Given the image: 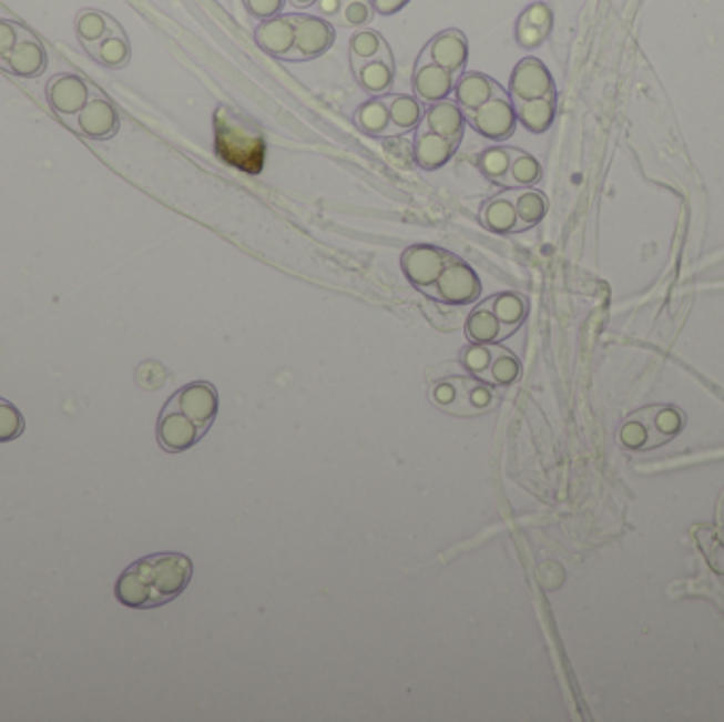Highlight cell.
Instances as JSON below:
<instances>
[{"label":"cell","instance_id":"8d00e7d4","mask_svg":"<svg viewBox=\"0 0 724 722\" xmlns=\"http://www.w3.org/2000/svg\"><path fill=\"white\" fill-rule=\"evenodd\" d=\"M384 151H386V155L392 157L400 167H411V165H416V149H414V142L407 139L405 134L392 136V139H384Z\"/></svg>","mask_w":724,"mask_h":722},{"label":"cell","instance_id":"277c9868","mask_svg":"<svg viewBox=\"0 0 724 722\" xmlns=\"http://www.w3.org/2000/svg\"><path fill=\"white\" fill-rule=\"evenodd\" d=\"M432 400L439 409L460 418H475L490 414L498 405L496 386L472 375H453L441 379L432 388Z\"/></svg>","mask_w":724,"mask_h":722},{"label":"cell","instance_id":"83f0119b","mask_svg":"<svg viewBox=\"0 0 724 722\" xmlns=\"http://www.w3.org/2000/svg\"><path fill=\"white\" fill-rule=\"evenodd\" d=\"M517 153H519V149L498 144V146L481 151V155L477 157V165L488 181L507 191V189H511V165H513Z\"/></svg>","mask_w":724,"mask_h":722},{"label":"cell","instance_id":"8992f818","mask_svg":"<svg viewBox=\"0 0 724 722\" xmlns=\"http://www.w3.org/2000/svg\"><path fill=\"white\" fill-rule=\"evenodd\" d=\"M456 258L453 253L430 246V244H414L400 255V270L405 278L414 284L426 297H430L437 279L441 278L445 267Z\"/></svg>","mask_w":724,"mask_h":722},{"label":"cell","instance_id":"4fadbf2b","mask_svg":"<svg viewBox=\"0 0 724 722\" xmlns=\"http://www.w3.org/2000/svg\"><path fill=\"white\" fill-rule=\"evenodd\" d=\"M509 95L511 100H540L558 98V90L551 72L538 58H523L511 72Z\"/></svg>","mask_w":724,"mask_h":722},{"label":"cell","instance_id":"1f68e13d","mask_svg":"<svg viewBox=\"0 0 724 722\" xmlns=\"http://www.w3.org/2000/svg\"><path fill=\"white\" fill-rule=\"evenodd\" d=\"M115 20L102 11H95V9H83L79 16H77V22H74V28H77V37L81 41V45L85 49L94 47L95 43H100L115 26Z\"/></svg>","mask_w":724,"mask_h":722},{"label":"cell","instance_id":"ba28073f","mask_svg":"<svg viewBox=\"0 0 724 722\" xmlns=\"http://www.w3.org/2000/svg\"><path fill=\"white\" fill-rule=\"evenodd\" d=\"M481 279L477 272L465 263L460 256H456L437 279L430 299L445 303V305H470L481 297Z\"/></svg>","mask_w":724,"mask_h":722},{"label":"cell","instance_id":"5bb4252c","mask_svg":"<svg viewBox=\"0 0 724 722\" xmlns=\"http://www.w3.org/2000/svg\"><path fill=\"white\" fill-rule=\"evenodd\" d=\"M2 70L18 79H39L48 70V51L37 34L20 28V39L11 49Z\"/></svg>","mask_w":724,"mask_h":722},{"label":"cell","instance_id":"e575fe53","mask_svg":"<svg viewBox=\"0 0 724 722\" xmlns=\"http://www.w3.org/2000/svg\"><path fill=\"white\" fill-rule=\"evenodd\" d=\"M26 433V419L11 400L0 396V443L18 441Z\"/></svg>","mask_w":724,"mask_h":722},{"label":"cell","instance_id":"5b68a950","mask_svg":"<svg viewBox=\"0 0 724 722\" xmlns=\"http://www.w3.org/2000/svg\"><path fill=\"white\" fill-rule=\"evenodd\" d=\"M682 428V414L661 405L644 407L635 411L621 428V443L630 449H654L659 445L672 441Z\"/></svg>","mask_w":724,"mask_h":722},{"label":"cell","instance_id":"e0dca14e","mask_svg":"<svg viewBox=\"0 0 724 722\" xmlns=\"http://www.w3.org/2000/svg\"><path fill=\"white\" fill-rule=\"evenodd\" d=\"M421 125H426L430 132H435V134H439L443 139L462 142L468 123L460 104L445 98L441 102H435V104L426 106Z\"/></svg>","mask_w":724,"mask_h":722},{"label":"cell","instance_id":"ffe728a7","mask_svg":"<svg viewBox=\"0 0 724 722\" xmlns=\"http://www.w3.org/2000/svg\"><path fill=\"white\" fill-rule=\"evenodd\" d=\"M411 85L421 102L435 104L449 98V93L453 92L456 77L437 64H420L414 69Z\"/></svg>","mask_w":724,"mask_h":722},{"label":"cell","instance_id":"9a60e30c","mask_svg":"<svg viewBox=\"0 0 724 722\" xmlns=\"http://www.w3.org/2000/svg\"><path fill=\"white\" fill-rule=\"evenodd\" d=\"M255 41L267 55L288 62L290 53L295 51V43H297V26H295L293 13H288V16L281 13L272 20L258 23L257 30H255Z\"/></svg>","mask_w":724,"mask_h":722},{"label":"cell","instance_id":"f35d334b","mask_svg":"<svg viewBox=\"0 0 724 722\" xmlns=\"http://www.w3.org/2000/svg\"><path fill=\"white\" fill-rule=\"evenodd\" d=\"M20 28H22V23L13 22V20H0V69L4 67L11 49L20 39Z\"/></svg>","mask_w":724,"mask_h":722},{"label":"cell","instance_id":"52a82bcc","mask_svg":"<svg viewBox=\"0 0 724 722\" xmlns=\"http://www.w3.org/2000/svg\"><path fill=\"white\" fill-rule=\"evenodd\" d=\"M67 125L85 139L111 140L121 128V116L111 98L92 85L88 104Z\"/></svg>","mask_w":724,"mask_h":722},{"label":"cell","instance_id":"6da1fadb","mask_svg":"<svg viewBox=\"0 0 724 722\" xmlns=\"http://www.w3.org/2000/svg\"><path fill=\"white\" fill-rule=\"evenodd\" d=\"M191 579L193 561L187 556L176 551L153 553L136 559L121 572L115 582V598L125 608L151 610L170 604L185 593Z\"/></svg>","mask_w":724,"mask_h":722},{"label":"cell","instance_id":"2e32d148","mask_svg":"<svg viewBox=\"0 0 724 722\" xmlns=\"http://www.w3.org/2000/svg\"><path fill=\"white\" fill-rule=\"evenodd\" d=\"M453 93L456 102L465 113L477 111L481 104L490 102L493 98H509V92L483 72H462L456 79Z\"/></svg>","mask_w":724,"mask_h":722},{"label":"cell","instance_id":"cb8c5ba5","mask_svg":"<svg viewBox=\"0 0 724 722\" xmlns=\"http://www.w3.org/2000/svg\"><path fill=\"white\" fill-rule=\"evenodd\" d=\"M354 123L369 136L374 139H392V136H400L397 128L390 121V113L388 106L384 102V98H371L367 102H363L356 113H354Z\"/></svg>","mask_w":724,"mask_h":722},{"label":"cell","instance_id":"d4e9b609","mask_svg":"<svg viewBox=\"0 0 724 722\" xmlns=\"http://www.w3.org/2000/svg\"><path fill=\"white\" fill-rule=\"evenodd\" d=\"M388 113H390V121L397 128L398 134H409L414 130H418L424 121V104H421L418 95L411 93H388L381 95Z\"/></svg>","mask_w":724,"mask_h":722},{"label":"cell","instance_id":"484cf974","mask_svg":"<svg viewBox=\"0 0 724 722\" xmlns=\"http://www.w3.org/2000/svg\"><path fill=\"white\" fill-rule=\"evenodd\" d=\"M509 195L513 200L514 212H517V232H526L537 227L544 218L549 202L547 197L537 191L534 186H521V189H509Z\"/></svg>","mask_w":724,"mask_h":722},{"label":"cell","instance_id":"7c38bea8","mask_svg":"<svg viewBox=\"0 0 724 722\" xmlns=\"http://www.w3.org/2000/svg\"><path fill=\"white\" fill-rule=\"evenodd\" d=\"M92 83H88L81 74L60 72L49 79L45 98L51 111L69 123L90 100Z\"/></svg>","mask_w":724,"mask_h":722},{"label":"cell","instance_id":"7402d4cb","mask_svg":"<svg viewBox=\"0 0 724 722\" xmlns=\"http://www.w3.org/2000/svg\"><path fill=\"white\" fill-rule=\"evenodd\" d=\"M467 337L470 344H502L507 337L500 318L493 314L488 299L479 303L467 318Z\"/></svg>","mask_w":724,"mask_h":722},{"label":"cell","instance_id":"ac0fdd59","mask_svg":"<svg viewBox=\"0 0 724 722\" xmlns=\"http://www.w3.org/2000/svg\"><path fill=\"white\" fill-rule=\"evenodd\" d=\"M414 149H416V165H420L426 172H435L453 160L456 151L460 149V142L443 139L430 132L426 125H420L414 140Z\"/></svg>","mask_w":724,"mask_h":722},{"label":"cell","instance_id":"f546056e","mask_svg":"<svg viewBox=\"0 0 724 722\" xmlns=\"http://www.w3.org/2000/svg\"><path fill=\"white\" fill-rule=\"evenodd\" d=\"M354 77L365 92L374 98H381V95L392 93L395 64L386 62V60H371V62L363 64L360 69L354 70Z\"/></svg>","mask_w":724,"mask_h":722},{"label":"cell","instance_id":"d590c367","mask_svg":"<svg viewBox=\"0 0 724 722\" xmlns=\"http://www.w3.org/2000/svg\"><path fill=\"white\" fill-rule=\"evenodd\" d=\"M375 9L371 0H350L344 9L337 26L341 28H365L367 23L374 22Z\"/></svg>","mask_w":724,"mask_h":722},{"label":"cell","instance_id":"4dcf8cb0","mask_svg":"<svg viewBox=\"0 0 724 722\" xmlns=\"http://www.w3.org/2000/svg\"><path fill=\"white\" fill-rule=\"evenodd\" d=\"M493 314L500 318V323L504 326L507 337L514 335L521 325L526 323L528 316V302L523 295L519 293H498L488 297Z\"/></svg>","mask_w":724,"mask_h":722},{"label":"cell","instance_id":"8fae6325","mask_svg":"<svg viewBox=\"0 0 724 722\" xmlns=\"http://www.w3.org/2000/svg\"><path fill=\"white\" fill-rule=\"evenodd\" d=\"M467 123L483 139L502 142L514 134L517 128V113H514L511 95L509 98H493L490 102L481 104L477 111L465 113Z\"/></svg>","mask_w":724,"mask_h":722},{"label":"cell","instance_id":"9c48e42d","mask_svg":"<svg viewBox=\"0 0 724 722\" xmlns=\"http://www.w3.org/2000/svg\"><path fill=\"white\" fill-rule=\"evenodd\" d=\"M468 62L467 34L458 28H449L432 37L418 55L416 67L420 64H437L451 72L456 79L465 72Z\"/></svg>","mask_w":724,"mask_h":722},{"label":"cell","instance_id":"44dd1931","mask_svg":"<svg viewBox=\"0 0 724 722\" xmlns=\"http://www.w3.org/2000/svg\"><path fill=\"white\" fill-rule=\"evenodd\" d=\"M371 60H386L395 64L392 49L386 39L371 28H358L350 37V67L351 72L360 69Z\"/></svg>","mask_w":724,"mask_h":722},{"label":"cell","instance_id":"30bf717a","mask_svg":"<svg viewBox=\"0 0 724 722\" xmlns=\"http://www.w3.org/2000/svg\"><path fill=\"white\" fill-rule=\"evenodd\" d=\"M297 26V43L288 62H312L327 53L335 45V26L320 16L293 13Z\"/></svg>","mask_w":724,"mask_h":722},{"label":"cell","instance_id":"603a6c76","mask_svg":"<svg viewBox=\"0 0 724 722\" xmlns=\"http://www.w3.org/2000/svg\"><path fill=\"white\" fill-rule=\"evenodd\" d=\"M517 113V121L532 134H544L558 113V98H540V100H511Z\"/></svg>","mask_w":724,"mask_h":722},{"label":"cell","instance_id":"b9f144b4","mask_svg":"<svg viewBox=\"0 0 724 722\" xmlns=\"http://www.w3.org/2000/svg\"><path fill=\"white\" fill-rule=\"evenodd\" d=\"M295 9H309L316 4V0H288Z\"/></svg>","mask_w":724,"mask_h":722},{"label":"cell","instance_id":"7a4b0ae2","mask_svg":"<svg viewBox=\"0 0 724 722\" xmlns=\"http://www.w3.org/2000/svg\"><path fill=\"white\" fill-rule=\"evenodd\" d=\"M218 414L211 382H191L167 398L157 419V441L167 454H183L202 441Z\"/></svg>","mask_w":724,"mask_h":722},{"label":"cell","instance_id":"d6a6232c","mask_svg":"<svg viewBox=\"0 0 724 722\" xmlns=\"http://www.w3.org/2000/svg\"><path fill=\"white\" fill-rule=\"evenodd\" d=\"M521 375V363L511 349L493 344V360H491L488 384L491 386H511Z\"/></svg>","mask_w":724,"mask_h":722},{"label":"cell","instance_id":"836d02e7","mask_svg":"<svg viewBox=\"0 0 724 722\" xmlns=\"http://www.w3.org/2000/svg\"><path fill=\"white\" fill-rule=\"evenodd\" d=\"M542 179V165L534 155L519 149L511 165V189L537 186Z\"/></svg>","mask_w":724,"mask_h":722},{"label":"cell","instance_id":"3957f363","mask_svg":"<svg viewBox=\"0 0 724 722\" xmlns=\"http://www.w3.org/2000/svg\"><path fill=\"white\" fill-rule=\"evenodd\" d=\"M214 151L227 165L248 176H257L265 167L267 146L261 130L225 104L214 111Z\"/></svg>","mask_w":724,"mask_h":722},{"label":"cell","instance_id":"f1b7e54d","mask_svg":"<svg viewBox=\"0 0 724 722\" xmlns=\"http://www.w3.org/2000/svg\"><path fill=\"white\" fill-rule=\"evenodd\" d=\"M481 223L486 225V230L500 233V235L517 232V212H514V204L511 195H509V189L483 204Z\"/></svg>","mask_w":724,"mask_h":722},{"label":"cell","instance_id":"d6986e66","mask_svg":"<svg viewBox=\"0 0 724 722\" xmlns=\"http://www.w3.org/2000/svg\"><path fill=\"white\" fill-rule=\"evenodd\" d=\"M553 28V13L544 2L526 7L514 23V39L523 49H537L547 41Z\"/></svg>","mask_w":724,"mask_h":722},{"label":"cell","instance_id":"60d3db41","mask_svg":"<svg viewBox=\"0 0 724 722\" xmlns=\"http://www.w3.org/2000/svg\"><path fill=\"white\" fill-rule=\"evenodd\" d=\"M411 0H371L375 13L379 16H395L398 11H402Z\"/></svg>","mask_w":724,"mask_h":722},{"label":"cell","instance_id":"74e56055","mask_svg":"<svg viewBox=\"0 0 724 722\" xmlns=\"http://www.w3.org/2000/svg\"><path fill=\"white\" fill-rule=\"evenodd\" d=\"M284 2L286 0H244L246 11L258 22H265V20H272V18L281 16Z\"/></svg>","mask_w":724,"mask_h":722},{"label":"cell","instance_id":"4316f807","mask_svg":"<svg viewBox=\"0 0 724 722\" xmlns=\"http://www.w3.org/2000/svg\"><path fill=\"white\" fill-rule=\"evenodd\" d=\"M88 53L98 60L102 67L106 69H123L130 64L132 58V47H130V39L125 34V30L115 23L113 30L94 47L88 49Z\"/></svg>","mask_w":724,"mask_h":722},{"label":"cell","instance_id":"ab89813d","mask_svg":"<svg viewBox=\"0 0 724 722\" xmlns=\"http://www.w3.org/2000/svg\"><path fill=\"white\" fill-rule=\"evenodd\" d=\"M348 2H350V0H316L314 9L318 11L320 18H325L327 22L337 26L339 18H341V13H344V9L348 7Z\"/></svg>","mask_w":724,"mask_h":722}]
</instances>
